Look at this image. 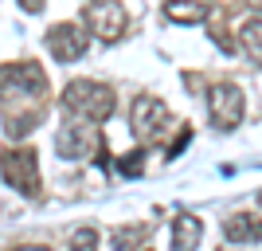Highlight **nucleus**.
Segmentation results:
<instances>
[{
    "label": "nucleus",
    "instance_id": "1",
    "mask_svg": "<svg viewBox=\"0 0 262 251\" xmlns=\"http://www.w3.org/2000/svg\"><path fill=\"white\" fill-rule=\"evenodd\" d=\"M63 106L67 114H75V118L90 122V126H98L114 114L118 99H114V90L106 83H94V79H75V83H67L63 90Z\"/></svg>",
    "mask_w": 262,
    "mask_h": 251
},
{
    "label": "nucleus",
    "instance_id": "2",
    "mask_svg": "<svg viewBox=\"0 0 262 251\" xmlns=\"http://www.w3.org/2000/svg\"><path fill=\"white\" fill-rule=\"evenodd\" d=\"M47 94V75L39 63H8L0 67V102L4 106H16V102H43Z\"/></svg>",
    "mask_w": 262,
    "mask_h": 251
},
{
    "label": "nucleus",
    "instance_id": "3",
    "mask_svg": "<svg viewBox=\"0 0 262 251\" xmlns=\"http://www.w3.org/2000/svg\"><path fill=\"white\" fill-rule=\"evenodd\" d=\"M0 177L20 197H39V161H35V149L32 145L28 149H4L0 153Z\"/></svg>",
    "mask_w": 262,
    "mask_h": 251
},
{
    "label": "nucleus",
    "instance_id": "4",
    "mask_svg": "<svg viewBox=\"0 0 262 251\" xmlns=\"http://www.w3.org/2000/svg\"><path fill=\"white\" fill-rule=\"evenodd\" d=\"M208 114L215 122V130L231 133L243 126V114H247V94H243L235 83H215L208 90Z\"/></svg>",
    "mask_w": 262,
    "mask_h": 251
},
{
    "label": "nucleus",
    "instance_id": "5",
    "mask_svg": "<svg viewBox=\"0 0 262 251\" xmlns=\"http://www.w3.org/2000/svg\"><path fill=\"white\" fill-rule=\"evenodd\" d=\"M82 16H86L90 32L98 35L102 44H114V40H121L125 24H129V16H125V8H121V0H86Z\"/></svg>",
    "mask_w": 262,
    "mask_h": 251
},
{
    "label": "nucleus",
    "instance_id": "6",
    "mask_svg": "<svg viewBox=\"0 0 262 251\" xmlns=\"http://www.w3.org/2000/svg\"><path fill=\"white\" fill-rule=\"evenodd\" d=\"M133 133H137V142H157L168 126V106H164L157 94H137L133 99Z\"/></svg>",
    "mask_w": 262,
    "mask_h": 251
},
{
    "label": "nucleus",
    "instance_id": "7",
    "mask_svg": "<svg viewBox=\"0 0 262 251\" xmlns=\"http://www.w3.org/2000/svg\"><path fill=\"white\" fill-rule=\"evenodd\" d=\"M86 47H90V32H82L78 24H55V28H47V51H51L59 63L82 59Z\"/></svg>",
    "mask_w": 262,
    "mask_h": 251
},
{
    "label": "nucleus",
    "instance_id": "8",
    "mask_svg": "<svg viewBox=\"0 0 262 251\" xmlns=\"http://www.w3.org/2000/svg\"><path fill=\"white\" fill-rule=\"evenodd\" d=\"M94 145H98V130H94L90 122L63 126V130L55 133V149H59V157H67V161H82V157H90Z\"/></svg>",
    "mask_w": 262,
    "mask_h": 251
},
{
    "label": "nucleus",
    "instance_id": "9",
    "mask_svg": "<svg viewBox=\"0 0 262 251\" xmlns=\"http://www.w3.org/2000/svg\"><path fill=\"white\" fill-rule=\"evenodd\" d=\"M200 240H204V228L192 212H180L172 220V251H196Z\"/></svg>",
    "mask_w": 262,
    "mask_h": 251
},
{
    "label": "nucleus",
    "instance_id": "10",
    "mask_svg": "<svg viewBox=\"0 0 262 251\" xmlns=\"http://www.w3.org/2000/svg\"><path fill=\"white\" fill-rule=\"evenodd\" d=\"M164 16L172 24H204L211 16V8L200 0H164Z\"/></svg>",
    "mask_w": 262,
    "mask_h": 251
},
{
    "label": "nucleus",
    "instance_id": "11",
    "mask_svg": "<svg viewBox=\"0 0 262 251\" xmlns=\"http://www.w3.org/2000/svg\"><path fill=\"white\" fill-rule=\"evenodd\" d=\"M223 236L231 243H258V216L254 212H235V216L223 224Z\"/></svg>",
    "mask_w": 262,
    "mask_h": 251
},
{
    "label": "nucleus",
    "instance_id": "12",
    "mask_svg": "<svg viewBox=\"0 0 262 251\" xmlns=\"http://www.w3.org/2000/svg\"><path fill=\"white\" fill-rule=\"evenodd\" d=\"M149 236H153L149 224H121V228H114L110 243H114V251H141Z\"/></svg>",
    "mask_w": 262,
    "mask_h": 251
},
{
    "label": "nucleus",
    "instance_id": "13",
    "mask_svg": "<svg viewBox=\"0 0 262 251\" xmlns=\"http://www.w3.org/2000/svg\"><path fill=\"white\" fill-rule=\"evenodd\" d=\"M258 32H262V20H258V12H251V20L239 28V35H243V44L251 47V59H254V63L262 59V35Z\"/></svg>",
    "mask_w": 262,
    "mask_h": 251
},
{
    "label": "nucleus",
    "instance_id": "14",
    "mask_svg": "<svg viewBox=\"0 0 262 251\" xmlns=\"http://www.w3.org/2000/svg\"><path fill=\"white\" fill-rule=\"evenodd\" d=\"M118 173L121 177H141L145 173V149H133L125 157H118Z\"/></svg>",
    "mask_w": 262,
    "mask_h": 251
},
{
    "label": "nucleus",
    "instance_id": "15",
    "mask_svg": "<svg viewBox=\"0 0 262 251\" xmlns=\"http://www.w3.org/2000/svg\"><path fill=\"white\" fill-rule=\"evenodd\" d=\"M71 251H98V231H94V228H75V236H71Z\"/></svg>",
    "mask_w": 262,
    "mask_h": 251
},
{
    "label": "nucleus",
    "instance_id": "16",
    "mask_svg": "<svg viewBox=\"0 0 262 251\" xmlns=\"http://www.w3.org/2000/svg\"><path fill=\"white\" fill-rule=\"evenodd\" d=\"M188 142H192V130H184V133H180V138H176L172 145H168V157H180V149H184Z\"/></svg>",
    "mask_w": 262,
    "mask_h": 251
},
{
    "label": "nucleus",
    "instance_id": "17",
    "mask_svg": "<svg viewBox=\"0 0 262 251\" xmlns=\"http://www.w3.org/2000/svg\"><path fill=\"white\" fill-rule=\"evenodd\" d=\"M43 4H47V0H20V8L32 12V16H35V12H43Z\"/></svg>",
    "mask_w": 262,
    "mask_h": 251
},
{
    "label": "nucleus",
    "instance_id": "18",
    "mask_svg": "<svg viewBox=\"0 0 262 251\" xmlns=\"http://www.w3.org/2000/svg\"><path fill=\"white\" fill-rule=\"evenodd\" d=\"M16 251H47V247H16Z\"/></svg>",
    "mask_w": 262,
    "mask_h": 251
},
{
    "label": "nucleus",
    "instance_id": "19",
    "mask_svg": "<svg viewBox=\"0 0 262 251\" xmlns=\"http://www.w3.org/2000/svg\"><path fill=\"white\" fill-rule=\"evenodd\" d=\"M251 4H258V0H251Z\"/></svg>",
    "mask_w": 262,
    "mask_h": 251
},
{
    "label": "nucleus",
    "instance_id": "20",
    "mask_svg": "<svg viewBox=\"0 0 262 251\" xmlns=\"http://www.w3.org/2000/svg\"><path fill=\"white\" fill-rule=\"evenodd\" d=\"M141 251H145V247H141Z\"/></svg>",
    "mask_w": 262,
    "mask_h": 251
}]
</instances>
